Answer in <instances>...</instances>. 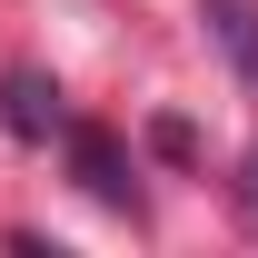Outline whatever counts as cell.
Masks as SVG:
<instances>
[{
    "label": "cell",
    "mask_w": 258,
    "mask_h": 258,
    "mask_svg": "<svg viewBox=\"0 0 258 258\" xmlns=\"http://www.w3.org/2000/svg\"><path fill=\"white\" fill-rule=\"evenodd\" d=\"M70 179H80L99 209H139L129 149H119V129H99V119H70Z\"/></svg>",
    "instance_id": "6da1fadb"
},
{
    "label": "cell",
    "mask_w": 258,
    "mask_h": 258,
    "mask_svg": "<svg viewBox=\"0 0 258 258\" xmlns=\"http://www.w3.org/2000/svg\"><path fill=\"white\" fill-rule=\"evenodd\" d=\"M0 129H10V139H70L60 80H50V70H10V80H0Z\"/></svg>",
    "instance_id": "7a4b0ae2"
},
{
    "label": "cell",
    "mask_w": 258,
    "mask_h": 258,
    "mask_svg": "<svg viewBox=\"0 0 258 258\" xmlns=\"http://www.w3.org/2000/svg\"><path fill=\"white\" fill-rule=\"evenodd\" d=\"M199 20H209V40L228 50V70L258 90V0H199Z\"/></svg>",
    "instance_id": "3957f363"
},
{
    "label": "cell",
    "mask_w": 258,
    "mask_h": 258,
    "mask_svg": "<svg viewBox=\"0 0 258 258\" xmlns=\"http://www.w3.org/2000/svg\"><path fill=\"white\" fill-rule=\"evenodd\" d=\"M238 219H248V238H258V149L238 159Z\"/></svg>",
    "instance_id": "277c9868"
}]
</instances>
